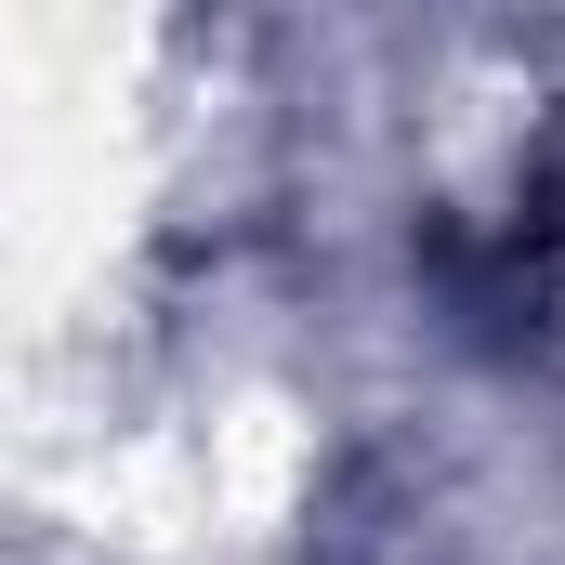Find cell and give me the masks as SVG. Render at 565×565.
<instances>
[{"label":"cell","instance_id":"1","mask_svg":"<svg viewBox=\"0 0 565 565\" xmlns=\"http://www.w3.org/2000/svg\"><path fill=\"white\" fill-rule=\"evenodd\" d=\"M422 264H434L447 316H460L473 342H540V329H565V158L513 184V211L434 224Z\"/></svg>","mask_w":565,"mask_h":565}]
</instances>
